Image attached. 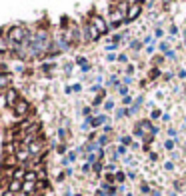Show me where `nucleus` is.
Masks as SVG:
<instances>
[{"instance_id": "obj_1", "label": "nucleus", "mask_w": 186, "mask_h": 196, "mask_svg": "<svg viewBox=\"0 0 186 196\" xmlns=\"http://www.w3.org/2000/svg\"><path fill=\"white\" fill-rule=\"evenodd\" d=\"M90 24H94L96 28L100 30V34L104 36V34H108V30H110V26L106 24V20L102 18V16H98V14H94L92 18H90Z\"/></svg>"}, {"instance_id": "obj_2", "label": "nucleus", "mask_w": 186, "mask_h": 196, "mask_svg": "<svg viewBox=\"0 0 186 196\" xmlns=\"http://www.w3.org/2000/svg\"><path fill=\"white\" fill-rule=\"evenodd\" d=\"M30 156H32V154H30V148H28L26 144H18V148H16V154H14V158H16L18 162H22V164H24V162L28 160Z\"/></svg>"}, {"instance_id": "obj_3", "label": "nucleus", "mask_w": 186, "mask_h": 196, "mask_svg": "<svg viewBox=\"0 0 186 196\" xmlns=\"http://www.w3.org/2000/svg\"><path fill=\"white\" fill-rule=\"evenodd\" d=\"M28 108H30V106H28V100H24V98H20L18 102L14 104V108H12V110H14V116H18V118H22V116H26V112H28Z\"/></svg>"}, {"instance_id": "obj_4", "label": "nucleus", "mask_w": 186, "mask_h": 196, "mask_svg": "<svg viewBox=\"0 0 186 196\" xmlns=\"http://www.w3.org/2000/svg\"><path fill=\"white\" fill-rule=\"evenodd\" d=\"M142 4L140 2H132L130 4V10H128V18H126V22H132V20H136L140 14H142Z\"/></svg>"}, {"instance_id": "obj_5", "label": "nucleus", "mask_w": 186, "mask_h": 196, "mask_svg": "<svg viewBox=\"0 0 186 196\" xmlns=\"http://www.w3.org/2000/svg\"><path fill=\"white\" fill-rule=\"evenodd\" d=\"M4 96H6V106H10V108H14V104L20 100V96H18V90H16V88H8V90L4 92Z\"/></svg>"}, {"instance_id": "obj_6", "label": "nucleus", "mask_w": 186, "mask_h": 196, "mask_svg": "<svg viewBox=\"0 0 186 196\" xmlns=\"http://www.w3.org/2000/svg\"><path fill=\"white\" fill-rule=\"evenodd\" d=\"M12 48V42L8 36H0V54H4V52H8Z\"/></svg>"}, {"instance_id": "obj_7", "label": "nucleus", "mask_w": 186, "mask_h": 196, "mask_svg": "<svg viewBox=\"0 0 186 196\" xmlns=\"http://www.w3.org/2000/svg\"><path fill=\"white\" fill-rule=\"evenodd\" d=\"M26 172H28V170H24L22 166H18V168H14V170H12V178H14V180H20V182H24Z\"/></svg>"}, {"instance_id": "obj_8", "label": "nucleus", "mask_w": 186, "mask_h": 196, "mask_svg": "<svg viewBox=\"0 0 186 196\" xmlns=\"http://www.w3.org/2000/svg\"><path fill=\"white\" fill-rule=\"evenodd\" d=\"M22 184H24V182H20V180H14V178H12L10 184L6 186V188H8L10 192H14V194H18V192H22Z\"/></svg>"}, {"instance_id": "obj_9", "label": "nucleus", "mask_w": 186, "mask_h": 196, "mask_svg": "<svg viewBox=\"0 0 186 196\" xmlns=\"http://www.w3.org/2000/svg\"><path fill=\"white\" fill-rule=\"evenodd\" d=\"M8 88H10V74H6V72H4V74H0V90H4V92H6Z\"/></svg>"}, {"instance_id": "obj_10", "label": "nucleus", "mask_w": 186, "mask_h": 196, "mask_svg": "<svg viewBox=\"0 0 186 196\" xmlns=\"http://www.w3.org/2000/svg\"><path fill=\"white\" fill-rule=\"evenodd\" d=\"M106 120H108V116H106V114H100V116H94V118H90V124H92L94 128H98V126H102Z\"/></svg>"}, {"instance_id": "obj_11", "label": "nucleus", "mask_w": 186, "mask_h": 196, "mask_svg": "<svg viewBox=\"0 0 186 196\" xmlns=\"http://www.w3.org/2000/svg\"><path fill=\"white\" fill-rule=\"evenodd\" d=\"M28 148H30V154H32V156H38V154L42 152V142H40V140H34Z\"/></svg>"}, {"instance_id": "obj_12", "label": "nucleus", "mask_w": 186, "mask_h": 196, "mask_svg": "<svg viewBox=\"0 0 186 196\" xmlns=\"http://www.w3.org/2000/svg\"><path fill=\"white\" fill-rule=\"evenodd\" d=\"M160 76H162V72L156 68V66H154V68H150V72H148V80H150V82H152V80H158Z\"/></svg>"}, {"instance_id": "obj_13", "label": "nucleus", "mask_w": 186, "mask_h": 196, "mask_svg": "<svg viewBox=\"0 0 186 196\" xmlns=\"http://www.w3.org/2000/svg\"><path fill=\"white\" fill-rule=\"evenodd\" d=\"M24 182H38V172H36V170H28Z\"/></svg>"}, {"instance_id": "obj_14", "label": "nucleus", "mask_w": 186, "mask_h": 196, "mask_svg": "<svg viewBox=\"0 0 186 196\" xmlns=\"http://www.w3.org/2000/svg\"><path fill=\"white\" fill-rule=\"evenodd\" d=\"M52 70H56L54 62H50V64H40V72H52Z\"/></svg>"}, {"instance_id": "obj_15", "label": "nucleus", "mask_w": 186, "mask_h": 196, "mask_svg": "<svg viewBox=\"0 0 186 196\" xmlns=\"http://www.w3.org/2000/svg\"><path fill=\"white\" fill-rule=\"evenodd\" d=\"M116 90H118V94H120V96H128V86H126V84H120Z\"/></svg>"}, {"instance_id": "obj_16", "label": "nucleus", "mask_w": 186, "mask_h": 196, "mask_svg": "<svg viewBox=\"0 0 186 196\" xmlns=\"http://www.w3.org/2000/svg\"><path fill=\"white\" fill-rule=\"evenodd\" d=\"M104 96H106V90H102V92H100L98 96H96V98H94V106H98V104L102 102V100H104Z\"/></svg>"}, {"instance_id": "obj_17", "label": "nucleus", "mask_w": 186, "mask_h": 196, "mask_svg": "<svg viewBox=\"0 0 186 196\" xmlns=\"http://www.w3.org/2000/svg\"><path fill=\"white\" fill-rule=\"evenodd\" d=\"M124 180H126V174L122 172V170H118V172H116V182H118V184H122Z\"/></svg>"}, {"instance_id": "obj_18", "label": "nucleus", "mask_w": 186, "mask_h": 196, "mask_svg": "<svg viewBox=\"0 0 186 196\" xmlns=\"http://www.w3.org/2000/svg\"><path fill=\"white\" fill-rule=\"evenodd\" d=\"M76 62H78V66H82V68H86V66H88V60H86L84 56H78Z\"/></svg>"}, {"instance_id": "obj_19", "label": "nucleus", "mask_w": 186, "mask_h": 196, "mask_svg": "<svg viewBox=\"0 0 186 196\" xmlns=\"http://www.w3.org/2000/svg\"><path fill=\"white\" fill-rule=\"evenodd\" d=\"M130 48H132V50H140V48H142V42H140V40H132Z\"/></svg>"}, {"instance_id": "obj_20", "label": "nucleus", "mask_w": 186, "mask_h": 196, "mask_svg": "<svg viewBox=\"0 0 186 196\" xmlns=\"http://www.w3.org/2000/svg\"><path fill=\"white\" fill-rule=\"evenodd\" d=\"M176 76H178L180 80H184V78H186V68H184V66H180V68H178V72H176Z\"/></svg>"}, {"instance_id": "obj_21", "label": "nucleus", "mask_w": 186, "mask_h": 196, "mask_svg": "<svg viewBox=\"0 0 186 196\" xmlns=\"http://www.w3.org/2000/svg\"><path fill=\"white\" fill-rule=\"evenodd\" d=\"M124 116H128V110H124V108H118V110H116V120H118V118H124Z\"/></svg>"}, {"instance_id": "obj_22", "label": "nucleus", "mask_w": 186, "mask_h": 196, "mask_svg": "<svg viewBox=\"0 0 186 196\" xmlns=\"http://www.w3.org/2000/svg\"><path fill=\"white\" fill-rule=\"evenodd\" d=\"M164 58H168V60H176V52H174V50H166Z\"/></svg>"}, {"instance_id": "obj_23", "label": "nucleus", "mask_w": 186, "mask_h": 196, "mask_svg": "<svg viewBox=\"0 0 186 196\" xmlns=\"http://www.w3.org/2000/svg\"><path fill=\"white\" fill-rule=\"evenodd\" d=\"M164 148H166V150H172V148H174V140H172V138L164 140Z\"/></svg>"}, {"instance_id": "obj_24", "label": "nucleus", "mask_w": 186, "mask_h": 196, "mask_svg": "<svg viewBox=\"0 0 186 196\" xmlns=\"http://www.w3.org/2000/svg\"><path fill=\"white\" fill-rule=\"evenodd\" d=\"M104 110H114V100H106V102H104Z\"/></svg>"}, {"instance_id": "obj_25", "label": "nucleus", "mask_w": 186, "mask_h": 196, "mask_svg": "<svg viewBox=\"0 0 186 196\" xmlns=\"http://www.w3.org/2000/svg\"><path fill=\"white\" fill-rule=\"evenodd\" d=\"M140 190H142L144 194H148V192H152V190H150V186H148V182H142V184H140Z\"/></svg>"}, {"instance_id": "obj_26", "label": "nucleus", "mask_w": 186, "mask_h": 196, "mask_svg": "<svg viewBox=\"0 0 186 196\" xmlns=\"http://www.w3.org/2000/svg\"><path fill=\"white\" fill-rule=\"evenodd\" d=\"M160 50H162V52L170 50V42H168V38H166V42H160Z\"/></svg>"}, {"instance_id": "obj_27", "label": "nucleus", "mask_w": 186, "mask_h": 196, "mask_svg": "<svg viewBox=\"0 0 186 196\" xmlns=\"http://www.w3.org/2000/svg\"><path fill=\"white\" fill-rule=\"evenodd\" d=\"M120 142H122V146H128V144H132V138L130 136H122Z\"/></svg>"}, {"instance_id": "obj_28", "label": "nucleus", "mask_w": 186, "mask_h": 196, "mask_svg": "<svg viewBox=\"0 0 186 196\" xmlns=\"http://www.w3.org/2000/svg\"><path fill=\"white\" fill-rule=\"evenodd\" d=\"M164 170L166 172H172V170H174V164H172V162H164Z\"/></svg>"}, {"instance_id": "obj_29", "label": "nucleus", "mask_w": 186, "mask_h": 196, "mask_svg": "<svg viewBox=\"0 0 186 196\" xmlns=\"http://www.w3.org/2000/svg\"><path fill=\"white\" fill-rule=\"evenodd\" d=\"M172 76H174V74H172V72H170V70H166L164 74H162V78H164L166 82H168V80H172Z\"/></svg>"}, {"instance_id": "obj_30", "label": "nucleus", "mask_w": 186, "mask_h": 196, "mask_svg": "<svg viewBox=\"0 0 186 196\" xmlns=\"http://www.w3.org/2000/svg\"><path fill=\"white\" fill-rule=\"evenodd\" d=\"M98 144H100V146L108 144V136H100V138H98Z\"/></svg>"}, {"instance_id": "obj_31", "label": "nucleus", "mask_w": 186, "mask_h": 196, "mask_svg": "<svg viewBox=\"0 0 186 196\" xmlns=\"http://www.w3.org/2000/svg\"><path fill=\"white\" fill-rule=\"evenodd\" d=\"M118 62L126 64V62H128V56H126V54H118Z\"/></svg>"}, {"instance_id": "obj_32", "label": "nucleus", "mask_w": 186, "mask_h": 196, "mask_svg": "<svg viewBox=\"0 0 186 196\" xmlns=\"http://www.w3.org/2000/svg\"><path fill=\"white\" fill-rule=\"evenodd\" d=\"M160 116H162L160 110H152V112H150V118H160Z\"/></svg>"}, {"instance_id": "obj_33", "label": "nucleus", "mask_w": 186, "mask_h": 196, "mask_svg": "<svg viewBox=\"0 0 186 196\" xmlns=\"http://www.w3.org/2000/svg\"><path fill=\"white\" fill-rule=\"evenodd\" d=\"M134 72H136V68H134L132 64H128V68H126V74H128V76H132Z\"/></svg>"}, {"instance_id": "obj_34", "label": "nucleus", "mask_w": 186, "mask_h": 196, "mask_svg": "<svg viewBox=\"0 0 186 196\" xmlns=\"http://www.w3.org/2000/svg\"><path fill=\"white\" fill-rule=\"evenodd\" d=\"M148 160L156 162V160H158V154H156V152H150V154H148Z\"/></svg>"}, {"instance_id": "obj_35", "label": "nucleus", "mask_w": 186, "mask_h": 196, "mask_svg": "<svg viewBox=\"0 0 186 196\" xmlns=\"http://www.w3.org/2000/svg\"><path fill=\"white\" fill-rule=\"evenodd\" d=\"M70 88H72V92H80V90H82V86H80V84H72Z\"/></svg>"}, {"instance_id": "obj_36", "label": "nucleus", "mask_w": 186, "mask_h": 196, "mask_svg": "<svg viewBox=\"0 0 186 196\" xmlns=\"http://www.w3.org/2000/svg\"><path fill=\"white\" fill-rule=\"evenodd\" d=\"M94 172H102V162H96V164H94Z\"/></svg>"}, {"instance_id": "obj_37", "label": "nucleus", "mask_w": 186, "mask_h": 196, "mask_svg": "<svg viewBox=\"0 0 186 196\" xmlns=\"http://www.w3.org/2000/svg\"><path fill=\"white\" fill-rule=\"evenodd\" d=\"M82 172L86 174V172H90V162H86V164H82Z\"/></svg>"}, {"instance_id": "obj_38", "label": "nucleus", "mask_w": 186, "mask_h": 196, "mask_svg": "<svg viewBox=\"0 0 186 196\" xmlns=\"http://www.w3.org/2000/svg\"><path fill=\"white\" fill-rule=\"evenodd\" d=\"M82 112H84V116H90V112H92V108H90V106H84V110H82Z\"/></svg>"}, {"instance_id": "obj_39", "label": "nucleus", "mask_w": 186, "mask_h": 196, "mask_svg": "<svg viewBox=\"0 0 186 196\" xmlns=\"http://www.w3.org/2000/svg\"><path fill=\"white\" fill-rule=\"evenodd\" d=\"M106 60H108V62H114V60H118V56H116V54H108Z\"/></svg>"}, {"instance_id": "obj_40", "label": "nucleus", "mask_w": 186, "mask_h": 196, "mask_svg": "<svg viewBox=\"0 0 186 196\" xmlns=\"http://www.w3.org/2000/svg\"><path fill=\"white\" fill-rule=\"evenodd\" d=\"M76 160V152H70V154H68V162H74Z\"/></svg>"}, {"instance_id": "obj_41", "label": "nucleus", "mask_w": 186, "mask_h": 196, "mask_svg": "<svg viewBox=\"0 0 186 196\" xmlns=\"http://www.w3.org/2000/svg\"><path fill=\"white\" fill-rule=\"evenodd\" d=\"M56 150H58V154H64V152H66V146H64V144H60Z\"/></svg>"}, {"instance_id": "obj_42", "label": "nucleus", "mask_w": 186, "mask_h": 196, "mask_svg": "<svg viewBox=\"0 0 186 196\" xmlns=\"http://www.w3.org/2000/svg\"><path fill=\"white\" fill-rule=\"evenodd\" d=\"M58 136H60V138H66V130H64V128H60V130H58Z\"/></svg>"}, {"instance_id": "obj_43", "label": "nucleus", "mask_w": 186, "mask_h": 196, "mask_svg": "<svg viewBox=\"0 0 186 196\" xmlns=\"http://www.w3.org/2000/svg\"><path fill=\"white\" fill-rule=\"evenodd\" d=\"M130 102H132L130 96H124V98H122V104H130Z\"/></svg>"}, {"instance_id": "obj_44", "label": "nucleus", "mask_w": 186, "mask_h": 196, "mask_svg": "<svg viewBox=\"0 0 186 196\" xmlns=\"http://www.w3.org/2000/svg\"><path fill=\"white\" fill-rule=\"evenodd\" d=\"M102 130H104V134H110V132H112V126H108V124H106V126L102 128Z\"/></svg>"}, {"instance_id": "obj_45", "label": "nucleus", "mask_w": 186, "mask_h": 196, "mask_svg": "<svg viewBox=\"0 0 186 196\" xmlns=\"http://www.w3.org/2000/svg\"><path fill=\"white\" fill-rule=\"evenodd\" d=\"M86 160H88V162H94V160H96V154H88Z\"/></svg>"}, {"instance_id": "obj_46", "label": "nucleus", "mask_w": 186, "mask_h": 196, "mask_svg": "<svg viewBox=\"0 0 186 196\" xmlns=\"http://www.w3.org/2000/svg\"><path fill=\"white\" fill-rule=\"evenodd\" d=\"M168 136H176V130H174V128H168Z\"/></svg>"}, {"instance_id": "obj_47", "label": "nucleus", "mask_w": 186, "mask_h": 196, "mask_svg": "<svg viewBox=\"0 0 186 196\" xmlns=\"http://www.w3.org/2000/svg\"><path fill=\"white\" fill-rule=\"evenodd\" d=\"M154 36H162V28H156V30H154Z\"/></svg>"}, {"instance_id": "obj_48", "label": "nucleus", "mask_w": 186, "mask_h": 196, "mask_svg": "<svg viewBox=\"0 0 186 196\" xmlns=\"http://www.w3.org/2000/svg\"><path fill=\"white\" fill-rule=\"evenodd\" d=\"M16 196H28V194H24V192H18V194H16Z\"/></svg>"}, {"instance_id": "obj_49", "label": "nucleus", "mask_w": 186, "mask_h": 196, "mask_svg": "<svg viewBox=\"0 0 186 196\" xmlns=\"http://www.w3.org/2000/svg\"><path fill=\"white\" fill-rule=\"evenodd\" d=\"M166 196H176V194H174V192H170V194H166Z\"/></svg>"}, {"instance_id": "obj_50", "label": "nucleus", "mask_w": 186, "mask_h": 196, "mask_svg": "<svg viewBox=\"0 0 186 196\" xmlns=\"http://www.w3.org/2000/svg\"><path fill=\"white\" fill-rule=\"evenodd\" d=\"M162 2H164V4H166V2H170V0H162Z\"/></svg>"}, {"instance_id": "obj_51", "label": "nucleus", "mask_w": 186, "mask_h": 196, "mask_svg": "<svg viewBox=\"0 0 186 196\" xmlns=\"http://www.w3.org/2000/svg\"><path fill=\"white\" fill-rule=\"evenodd\" d=\"M74 196H82V194H74Z\"/></svg>"}, {"instance_id": "obj_52", "label": "nucleus", "mask_w": 186, "mask_h": 196, "mask_svg": "<svg viewBox=\"0 0 186 196\" xmlns=\"http://www.w3.org/2000/svg\"><path fill=\"white\" fill-rule=\"evenodd\" d=\"M184 34H186V28H184Z\"/></svg>"}, {"instance_id": "obj_53", "label": "nucleus", "mask_w": 186, "mask_h": 196, "mask_svg": "<svg viewBox=\"0 0 186 196\" xmlns=\"http://www.w3.org/2000/svg\"><path fill=\"white\" fill-rule=\"evenodd\" d=\"M126 196H132V194H126Z\"/></svg>"}, {"instance_id": "obj_54", "label": "nucleus", "mask_w": 186, "mask_h": 196, "mask_svg": "<svg viewBox=\"0 0 186 196\" xmlns=\"http://www.w3.org/2000/svg\"><path fill=\"white\" fill-rule=\"evenodd\" d=\"M184 122H186V118H184Z\"/></svg>"}, {"instance_id": "obj_55", "label": "nucleus", "mask_w": 186, "mask_h": 196, "mask_svg": "<svg viewBox=\"0 0 186 196\" xmlns=\"http://www.w3.org/2000/svg\"><path fill=\"white\" fill-rule=\"evenodd\" d=\"M184 46H186V42H184Z\"/></svg>"}]
</instances>
